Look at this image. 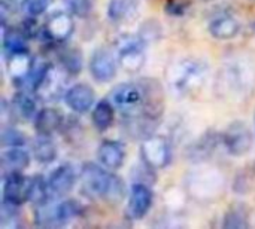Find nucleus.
<instances>
[{"label": "nucleus", "mask_w": 255, "mask_h": 229, "mask_svg": "<svg viewBox=\"0 0 255 229\" xmlns=\"http://www.w3.org/2000/svg\"><path fill=\"white\" fill-rule=\"evenodd\" d=\"M112 104L123 118H149L160 121L164 110V92L160 82L154 79H139L124 82L111 92Z\"/></svg>", "instance_id": "1"}, {"label": "nucleus", "mask_w": 255, "mask_h": 229, "mask_svg": "<svg viewBox=\"0 0 255 229\" xmlns=\"http://www.w3.org/2000/svg\"><path fill=\"white\" fill-rule=\"evenodd\" d=\"M111 171L91 162L85 164L82 167V189L85 194L109 204L121 203L126 197V185Z\"/></svg>", "instance_id": "2"}, {"label": "nucleus", "mask_w": 255, "mask_h": 229, "mask_svg": "<svg viewBox=\"0 0 255 229\" xmlns=\"http://www.w3.org/2000/svg\"><path fill=\"white\" fill-rule=\"evenodd\" d=\"M254 66L244 60H235L226 64L218 77V86L226 97H247L254 89Z\"/></svg>", "instance_id": "3"}, {"label": "nucleus", "mask_w": 255, "mask_h": 229, "mask_svg": "<svg viewBox=\"0 0 255 229\" xmlns=\"http://www.w3.org/2000/svg\"><path fill=\"white\" fill-rule=\"evenodd\" d=\"M206 75L208 66L205 61L187 58L172 69V85L179 94H191L205 83Z\"/></svg>", "instance_id": "4"}, {"label": "nucleus", "mask_w": 255, "mask_h": 229, "mask_svg": "<svg viewBox=\"0 0 255 229\" xmlns=\"http://www.w3.org/2000/svg\"><path fill=\"white\" fill-rule=\"evenodd\" d=\"M140 156L143 164L152 170H160L169 165L170 162V145L163 136H149L142 142Z\"/></svg>", "instance_id": "5"}, {"label": "nucleus", "mask_w": 255, "mask_h": 229, "mask_svg": "<svg viewBox=\"0 0 255 229\" xmlns=\"http://www.w3.org/2000/svg\"><path fill=\"white\" fill-rule=\"evenodd\" d=\"M118 64L128 73L139 72L145 64V42L137 37L118 40Z\"/></svg>", "instance_id": "6"}, {"label": "nucleus", "mask_w": 255, "mask_h": 229, "mask_svg": "<svg viewBox=\"0 0 255 229\" xmlns=\"http://www.w3.org/2000/svg\"><path fill=\"white\" fill-rule=\"evenodd\" d=\"M223 145L233 156H244L251 151L253 133L244 121L232 122L223 133Z\"/></svg>", "instance_id": "7"}, {"label": "nucleus", "mask_w": 255, "mask_h": 229, "mask_svg": "<svg viewBox=\"0 0 255 229\" xmlns=\"http://www.w3.org/2000/svg\"><path fill=\"white\" fill-rule=\"evenodd\" d=\"M3 201L12 206H22L25 201H30L31 177H27L19 173H10L3 176Z\"/></svg>", "instance_id": "8"}, {"label": "nucleus", "mask_w": 255, "mask_h": 229, "mask_svg": "<svg viewBox=\"0 0 255 229\" xmlns=\"http://www.w3.org/2000/svg\"><path fill=\"white\" fill-rule=\"evenodd\" d=\"M117 64H118V58H115L112 51L102 46V48L94 49V52L91 54L90 73L97 82L106 83V82H111L115 77Z\"/></svg>", "instance_id": "9"}, {"label": "nucleus", "mask_w": 255, "mask_h": 229, "mask_svg": "<svg viewBox=\"0 0 255 229\" xmlns=\"http://www.w3.org/2000/svg\"><path fill=\"white\" fill-rule=\"evenodd\" d=\"M66 75L67 73L61 66L55 67L51 64L48 72L45 73L42 82L39 83V86L34 91L37 94V97H40L42 100H51V101L60 98L66 91V82H67Z\"/></svg>", "instance_id": "10"}, {"label": "nucleus", "mask_w": 255, "mask_h": 229, "mask_svg": "<svg viewBox=\"0 0 255 229\" xmlns=\"http://www.w3.org/2000/svg\"><path fill=\"white\" fill-rule=\"evenodd\" d=\"M75 24L70 13L66 12H54L45 21V36L52 42H64L73 33Z\"/></svg>", "instance_id": "11"}, {"label": "nucleus", "mask_w": 255, "mask_h": 229, "mask_svg": "<svg viewBox=\"0 0 255 229\" xmlns=\"http://www.w3.org/2000/svg\"><path fill=\"white\" fill-rule=\"evenodd\" d=\"M46 183L51 198H60L67 195L76 183V174L73 167L67 164L57 167L48 177Z\"/></svg>", "instance_id": "12"}, {"label": "nucleus", "mask_w": 255, "mask_h": 229, "mask_svg": "<svg viewBox=\"0 0 255 229\" xmlns=\"http://www.w3.org/2000/svg\"><path fill=\"white\" fill-rule=\"evenodd\" d=\"M154 195L145 183H134L130 192L127 215L131 219H142L148 215L152 206Z\"/></svg>", "instance_id": "13"}, {"label": "nucleus", "mask_w": 255, "mask_h": 229, "mask_svg": "<svg viewBox=\"0 0 255 229\" xmlns=\"http://www.w3.org/2000/svg\"><path fill=\"white\" fill-rule=\"evenodd\" d=\"M64 100L67 103V106L82 115L85 112H88L91 109V106L94 104L96 100V94L93 91V88L87 83H76L72 88H69L64 94Z\"/></svg>", "instance_id": "14"}, {"label": "nucleus", "mask_w": 255, "mask_h": 229, "mask_svg": "<svg viewBox=\"0 0 255 229\" xmlns=\"http://www.w3.org/2000/svg\"><path fill=\"white\" fill-rule=\"evenodd\" d=\"M97 158L105 168L114 171V170H118L123 167V164L126 161V151L121 143H118L115 140H105L99 146Z\"/></svg>", "instance_id": "15"}, {"label": "nucleus", "mask_w": 255, "mask_h": 229, "mask_svg": "<svg viewBox=\"0 0 255 229\" xmlns=\"http://www.w3.org/2000/svg\"><path fill=\"white\" fill-rule=\"evenodd\" d=\"M33 64H34V61L30 57L28 49L7 54L6 69H7V73L10 75V77L16 83H21L27 79V76L30 75L31 69H33Z\"/></svg>", "instance_id": "16"}, {"label": "nucleus", "mask_w": 255, "mask_h": 229, "mask_svg": "<svg viewBox=\"0 0 255 229\" xmlns=\"http://www.w3.org/2000/svg\"><path fill=\"white\" fill-rule=\"evenodd\" d=\"M139 13L137 0H111L108 4V16L117 24L133 21Z\"/></svg>", "instance_id": "17"}, {"label": "nucleus", "mask_w": 255, "mask_h": 229, "mask_svg": "<svg viewBox=\"0 0 255 229\" xmlns=\"http://www.w3.org/2000/svg\"><path fill=\"white\" fill-rule=\"evenodd\" d=\"M63 124V115L51 107H45L36 113L34 118V130L39 136H51L57 130H60Z\"/></svg>", "instance_id": "18"}, {"label": "nucleus", "mask_w": 255, "mask_h": 229, "mask_svg": "<svg viewBox=\"0 0 255 229\" xmlns=\"http://www.w3.org/2000/svg\"><path fill=\"white\" fill-rule=\"evenodd\" d=\"M241 31V24L236 18L230 15L217 16L209 24V33L220 40H229L233 39Z\"/></svg>", "instance_id": "19"}, {"label": "nucleus", "mask_w": 255, "mask_h": 229, "mask_svg": "<svg viewBox=\"0 0 255 229\" xmlns=\"http://www.w3.org/2000/svg\"><path fill=\"white\" fill-rule=\"evenodd\" d=\"M30 164L28 153L21 148H10L1 155V170L3 176L10 173H19Z\"/></svg>", "instance_id": "20"}, {"label": "nucleus", "mask_w": 255, "mask_h": 229, "mask_svg": "<svg viewBox=\"0 0 255 229\" xmlns=\"http://www.w3.org/2000/svg\"><path fill=\"white\" fill-rule=\"evenodd\" d=\"M220 142H223V134H214V133H206L199 142H196L188 153H190V159L193 158V161H203L206 158H209L218 148Z\"/></svg>", "instance_id": "21"}, {"label": "nucleus", "mask_w": 255, "mask_h": 229, "mask_svg": "<svg viewBox=\"0 0 255 229\" xmlns=\"http://www.w3.org/2000/svg\"><path fill=\"white\" fill-rule=\"evenodd\" d=\"M58 61L69 76H76L82 70L84 57L78 48H64L58 54Z\"/></svg>", "instance_id": "22"}, {"label": "nucleus", "mask_w": 255, "mask_h": 229, "mask_svg": "<svg viewBox=\"0 0 255 229\" xmlns=\"http://www.w3.org/2000/svg\"><path fill=\"white\" fill-rule=\"evenodd\" d=\"M115 106L112 104L111 100H102L96 104L94 110H93V124L99 131H106L108 128H111L114 118H115Z\"/></svg>", "instance_id": "23"}, {"label": "nucleus", "mask_w": 255, "mask_h": 229, "mask_svg": "<svg viewBox=\"0 0 255 229\" xmlns=\"http://www.w3.org/2000/svg\"><path fill=\"white\" fill-rule=\"evenodd\" d=\"M33 155L40 164H51L57 158L55 143L49 139V136H39L33 146Z\"/></svg>", "instance_id": "24"}, {"label": "nucleus", "mask_w": 255, "mask_h": 229, "mask_svg": "<svg viewBox=\"0 0 255 229\" xmlns=\"http://www.w3.org/2000/svg\"><path fill=\"white\" fill-rule=\"evenodd\" d=\"M10 109L22 119H30L36 115V100L27 92V91H21V92H16L13 100H12V104H10Z\"/></svg>", "instance_id": "25"}, {"label": "nucleus", "mask_w": 255, "mask_h": 229, "mask_svg": "<svg viewBox=\"0 0 255 229\" xmlns=\"http://www.w3.org/2000/svg\"><path fill=\"white\" fill-rule=\"evenodd\" d=\"M25 40L27 37L22 34V31L19 28H6L3 31V49L6 51V54H12V52H18V51H27L25 46Z\"/></svg>", "instance_id": "26"}, {"label": "nucleus", "mask_w": 255, "mask_h": 229, "mask_svg": "<svg viewBox=\"0 0 255 229\" xmlns=\"http://www.w3.org/2000/svg\"><path fill=\"white\" fill-rule=\"evenodd\" d=\"M223 227L229 229H247L250 228V221H248V215L242 207H236V209H230L226 216H224V222Z\"/></svg>", "instance_id": "27"}, {"label": "nucleus", "mask_w": 255, "mask_h": 229, "mask_svg": "<svg viewBox=\"0 0 255 229\" xmlns=\"http://www.w3.org/2000/svg\"><path fill=\"white\" fill-rule=\"evenodd\" d=\"M19 213L18 206H12L3 201L0 210V227L3 229L19 228Z\"/></svg>", "instance_id": "28"}, {"label": "nucleus", "mask_w": 255, "mask_h": 229, "mask_svg": "<svg viewBox=\"0 0 255 229\" xmlns=\"http://www.w3.org/2000/svg\"><path fill=\"white\" fill-rule=\"evenodd\" d=\"M25 136L13 127H4L1 130V145L7 149L10 148H22L25 145Z\"/></svg>", "instance_id": "29"}, {"label": "nucleus", "mask_w": 255, "mask_h": 229, "mask_svg": "<svg viewBox=\"0 0 255 229\" xmlns=\"http://www.w3.org/2000/svg\"><path fill=\"white\" fill-rule=\"evenodd\" d=\"M94 3H96V0H66V4H67L70 13L81 16V18L91 13Z\"/></svg>", "instance_id": "30"}, {"label": "nucleus", "mask_w": 255, "mask_h": 229, "mask_svg": "<svg viewBox=\"0 0 255 229\" xmlns=\"http://www.w3.org/2000/svg\"><path fill=\"white\" fill-rule=\"evenodd\" d=\"M160 33H161V28H160V24L158 22H155V21H146V22L142 24L139 37L146 43L149 40L158 39L160 37Z\"/></svg>", "instance_id": "31"}, {"label": "nucleus", "mask_w": 255, "mask_h": 229, "mask_svg": "<svg viewBox=\"0 0 255 229\" xmlns=\"http://www.w3.org/2000/svg\"><path fill=\"white\" fill-rule=\"evenodd\" d=\"M190 4V0H167L164 9L172 16H182L188 10Z\"/></svg>", "instance_id": "32"}, {"label": "nucleus", "mask_w": 255, "mask_h": 229, "mask_svg": "<svg viewBox=\"0 0 255 229\" xmlns=\"http://www.w3.org/2000/svg\"><path fill=\"white\" fill-rule=\"evenodd\" d=\"M51 1L52 0H24V7H25V12L28 15L37 16L48 9Z\"/></svg>", "instance_id": "33"}, {"label": "nucleus", "mask_w": 255, "mask_h": 229, "mask_svg": "<svg viewBox=\"0 0 255 229\" xmlns=\"http://www.w3.org/2000/svg\"><path fill=\"white\" fill-rule=\"evenodd\" d=\"M205 1H212V0H205Z\"/></svg>", "instance_id": "34"}, {"label": "nucleus", "mask_w": 255, "mask_h": 229, "mask_svg": "<svg viewBox=\"0 0 255 229\" xmlns=\"http://www.w3.org/2000/svg\"><path fill=\"white\" fill-rule=\"evenodd\" d=\"M254 171H255V162H254Z\"/></svg>", "instance_id": "35"}, {"label": "nucleus", "mask_w": 255, "mask_h": 229, "mask_svg": "<svg viewBox=\"0 0 255 229\" xmlns=\"http://www.w3.org/2000/svg\"><path fill=\"white\" fill-rule=\"evenodd\" d=\"M254 30H255V25H254Z\"/></svg>", "instance_id": "36"}]
</instances>
